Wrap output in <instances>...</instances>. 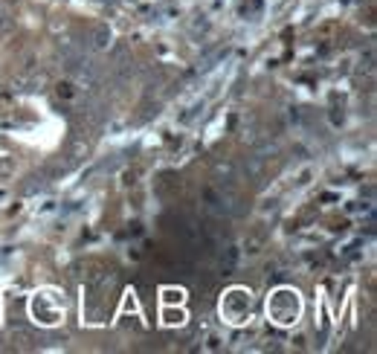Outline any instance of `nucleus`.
<instances>
[{"instance_id": "nucleus-1", "label": "nucleus", "mask_w": 377, "mask_h": 354, "mask_svg": "<svg viewBox=\"0 0 377 354\" xmlns=\"http://www.w3.org/2000/svg\"><path fill=\"white\" fill-rule=\"evenodd\" d=\"M12 340H15V343H18L21 348H26V346L32 343V334L26 331V328H15V331H12Z\"/></svg>"}, {"instance_id": "nucleus-2", "label": "nucleus", "mask_w": 377, "mask_h": 354, "mask_svg": "<svg viewBox=\"0 0 377 354\" xmlns=\"http://www.w3.org/2000/svg\"><path fill=\"white\" fill-rule=\"evenodd\" d=\"M108 41H110V32L105 30V26H99V30H96V41H93V47H96V50H102V47L108 44Z\"/></svg>"}, {"instance_id": "nucleus-3", "label": "nucleus", "mask_w": 377, "mask_h": 354, "mask_svg": "<svg viewBox=\"0 0 377 354\" xmlns=\"http://www.w3.org/2000/svg\"><path fill=\"white\" fill-rule=\"evenodd\" d=\"M12 30V18H9V9L0 3V32H9Z\"/></svg>"}]
</instances>
